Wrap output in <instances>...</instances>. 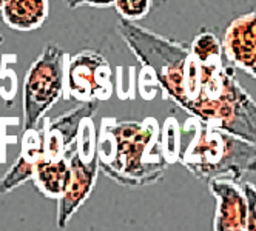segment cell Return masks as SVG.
<instances>
[{"label":"cell","instance_id":"1","mask_svg":"<svg viewBox=\"0 0 256 231\" xmlns=\"http://www.w3.org/2000/svg\"><path fill=\"white\" fill-rule=\"evenodd\" d=\"M118 32L150 74V99L158 91L208 127L247 140L256 134V105L222 54L196 56L190 45L120 19Z\"/></svg>","mask_w":256,"mask_h":231},{"label":"cell","instance_id":"5","mask_svg":"<svg viewBox=\"0 0 256 231\" xmlns=\"http://www.w3.org/2000/svg\"><path fill=\"white\" fill-rule=\"evenodd\" d=\"M76 150L68 156L70 177L62 196L58 199V227L65 228L78 210L91 196L98 174L99 164L96 154V131L93 117H86L80 123L76 137Z\"/></svg>","mask_w":256,"mask_h":231},{"label":"cell","instance_id":"3","mask_svg":"<svg viewBox=\"0 0 256 231\" xmlns=\"http://www.w3.org/2000/svg\"><path fill=\"white\" fill-rule=\"evenodd\" d=\"M184 131H194L190 144L179 151L178 161L196 179L208 182L218 177H228L241 182L254 173L256 145L222 128L208 127L196 117L186 122Z\"/></svg>","mask_w":256,"mask_h":231},{"label":"cell","instance_id":"14","mask_svg":"<svg viewBox=\"0 0 256 231\" xmlns=\"http://www.w3.org/2000/svg\"><path fill=\"white\" fill-rule=\"evenodd\" d=\"M113 6L120 15V19L138 22L150 12L153 0H114Z\"/></svg>","mask_w":256,"mask_h":231},{"label":"cell","instance_id":"8","mask_svg":"<svg viewBox=\"0 0 256 231\" xmlns=\"http://www.w3.org/2000/svg\"><path fill=\"white\" fill-rule=\"evenodd\" d=\"M99 110V100L82 102L78 108L70 110L58 117H42V139H44V159L58 161L68 156L76 144L80 123L86 117H93Z\"/></svg>","mask_w":256,"mask_h":231},{"label":"cell","instance_id":"15","mask_svg":"<svg viewBox=\"0 0 256 231\" xmlns=\"http://www.w3.org/2000/svg\"><path fill=\"white\" fill-rule=\"evenodd\" d=\"M114 0H65V3L68 8L76 9V8H82V6H88V8H110L113 6Z\"/></svg>","mask_w":256,"mask_h":231},{"label":"cell","instance_id":"10","mask_svg":"<svg viewBox=\"0 0 256 231\" xmlns=\"http://www.w3.org/2000/svg\"><path fill=\"white\" fill-rule=\"evenodd\" d=\"M40 161H44L42 127L25 130L19 157H17L16 164H12L11 168L0 177V196L19 188L26 181H31L34 170Z\"/></svg>","mask_w":256,"mask_h":231},{"label":"cell","instance_id":"6","mask_svg":"<svg viewBox=\"0 0 256 231\" xmlns=\"http://www.w3.org/2000/svg\"><path fill=\"white\" fill-rule=\"evenodd\" d=\"M113 96V68L94 49H84L66 59L65 100H108Z\"/></svg>","mask_w":256,"mask_h":231},{"label":"cell","instance_id":"2","mask_svg":"<svg viewBox=\"0 0 256 231\" xmlns=\"http://www.w3.org/2000/svg\"><path fill=\"white\" fill-rule=\"evenodd\" d=\"M96 154L99 171L130 188L158 184L170 167L164 157L160 125L154 117L142 120L104 117L96 133Z\"/></svg>","mask_w":256,"mask_h":231},{"label":"cell","instance_id":"11","mask_svg":"<svg viewBox=\"0 0 256 231\" xmlns=\"http://www.w3.org/2000/svg\"><path fill=\"white\" fill-rule=\"evenodd\" d=\"M4 23L17 32H31L44 26L50 14V0H4Z\"/></svg>","mask_w":256,"mask_h":231},{"label":"cell","instance_id":"13","mask_svg":"<svg viewBox=\"0 0 256 231\" xmlns=\"http://www.w3.org/2000/svg\"><path fill=\"white\" fill-rule=\"evenodd\" d=\"M160 144L164 157L168 165L178 162L179 151H180V133L178 128V122L172 117L164 123V128L160 131Z\"/></svg>","mask_w":256,"mask_h":231},{"label":"cell","instance_id":"12","mask_svg":"<svg viewBox=\"0 0 256 231\" xmlns=\"http://www.w3.org/2000/svg\"><path fill=\"white\" fill-rule=\"evenodd\" d=\"M70 165L68 156L60 157L58 161H40L34 170L31 181L42 196L48 199H59L68 184Z\"/></svg>","mask_w":256,"mask_h":231},{"label":"cell","instance_id":"9","mask_svg":"<svg viewBox=\"0 0 256 231\" xmlns=\"http://www.w3.org/2000/svg\"><path fill=\"white\" fill-rule=\"evenodd\" d=\"M222 57L234 69L256 77V14L250 11L232 20L221 42Z\"/></svg>","mask_w":256,"mask_h":231},{"label":"cell","instance_id":"7","mask_svg":"<svg viewBox=\"0 0 256 231\" xmlns=\"http://www.w3.org/2000/svg\"><path fill=\"white\" fill-rule=\"evenodd\" d=\"M210 194L216 199L213 230L216 231H253L254 216L248 210L241 182L218 177L207 182Z\"/></svg>","mask_w":256,"mask_h":231},{"label":"cell","instance_id":"16","mask_svg":"<svg viewBox=\"0 0 256 231\" xmlns=\"http://www.w3.org/2000/svg\"><path fill=\"white\" fill-rule=\"evenodd\" d=\"M2 5H4V0H0V9H2Z\"/></svg>","mask_w":256,"mask_h":231},{"label":"cell","instance_id":"4","mask_svg":"<svg viewBox=\"0 0 256 231\" xmlns=\"http://www.w3.org/2000/svg\"><path fill=\"white\" fill-rule=\"evenodd\" d=\"M66 52L58 43H46L24 80V130L39 125L51 106L64 96Z\"/></svg>","mask_w":256,"mask_h":231}]
</instances>
